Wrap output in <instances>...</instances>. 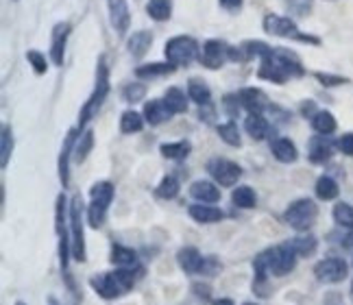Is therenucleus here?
I'll return each mask as SVG.
<instances>
[{
    "label": "nucleus",
    "instance_id": "nucleus-1",
    "mask_svg": "<svg viewBox=\"0 0 353 305\" xmlns=\"http://www.w3.org/2000/svg\"><path fill=\"white\" fill-rule=\"evenodd\" d=\"M305 75V68L299 59V55L290 48L275 46L273 52L260 61L257 68V79L275 83V86H286L290 79H301Z\"/></svg>",
    "mask_w": 353,
    "mask_h": 305
},
{
    "label": "nucleus",
    "instance_id": "nucleus-2",
    "mask_svg": "<svg viewBox=\"0 0 353 305\" xmlns=\"http://www.w3.org/2000/svg\"><path fill=\"white\" fill-rule=\"evenodd\" d=\"M112 92V81H110V66H107L105 57H99L97 63V81H94V90L88 96V101L81 107L79 114V131H85L90 120L101 112L103 103L107 101V96Z\"/></svg>",
    "mask_w": 353,
    "mask_h": 305
},
{
    "label": "nucleus",
    "instance_id": "nucleus-3",
    "mask_svg": "<svg viewBox=\"0 0 353 305\" xmlns=\"http://www.w3.org/2000/svg\"><path fill=\"white\" fill-rule=\"evenodd\" d=\"M135 270L131 268H116L114 273H97L90 277V286L101 299L114 301L125 297L135 286Z\"/></svg>",
    "mask_w": 353,
    "mask_h": 305
},
{
    "label": "nucleus",
    "instance_id": "nucleus-4",
    "mask_svg": "<svg viewBox=\"0 0 353 305\" xmlns=\"http://www.w3.org/2000/svg\"><path fill=\"white\" fill-rule=\"evenodd\" d=\"M116 197V188L112 181H97L90 188V205H88V223L90 227L99 229L105 225L107 212H110V205Z\"/></svg>",
    "mask_w": 353,
    "mask_h": 305
},
{
    "label": "nucleus",
    "instance_id": "nucleus-5",
    "mask_svg": "<svg viewBox=\"0 0 353 305\" xmlns=\"http://www.w3.org/2000/svg\"><path fill=\"white\" fill-rule=\"evenodd\" d=\"M85 203L81 194L70 199V238H72V257L85 262Z\"/></svg>",
    "mask_w": 353,
    "mask_h": 305
},
{
    "label": "nucleus",
    "instance_id": "nucleus-6",
    "mask_svg": "<svg viewBox=\"0 0 353 305\" xmlns=\"http://www.w3.org/2000/svg\"><path fill=\"white\" fill-rule=\"evenodd\" d=\"M260 259L264 262V266L270 275L286 277L296 268L299 255H296V251L292 248L290 242H283V244H277L273 248H266L264 253H260Z\"/></svg>",
    "mask_w": 353,
    "mask_h": 305
},
{
    "label": "nucleus",
    "instance_id": "nucleus-7",
    "mask_svg": "<svg viewBox=\"0 0 353 305\" xmlns=\"http://www.w3.org/2000/svg\"><path fill=\"white\" fill-rule=\"evenodd\" d=\"M164 57L172 66H190L201 57V46L190 35H174L164 44Z\"/></svg>",
    "mask_w": 353,
    "mask_h": 305
},
{
    "label": "nucleus",
    "instance_id": "nucleus-8",
    "mask_svg": "<svg viewBox=\"0 0 353 305\" xmlns=\"http://www.w3.org/2000/svg\"><path fill=\"white\" fill-rule=\"evenodd\" d=\"M319 216V205L312 199H296L292 201L286 212H283V220L290 225L294 231H307Z\"/></svg>",
    "mask_w": 353,
    "mask_h": 305
},
{
    "label": "nucleus",
    "instance_id": "nucleus-9",
    "mask_svg": "<svg viewBox=\"0 0 353 305\" xmlns=\"http://www.w3.org/2000/svg\"><path fill=\"white\" fill-rule=\"evenodd\" d=\"M232 57H234V46L227 44L225 39L214 37V39L203 41L199 61L203 68H208V70H221L227 61H232Z\"/></svg>",
    "mask_w": 353,
    "mask_h": 305
},
{
    "label": "nucleus",
    "instance_id": "nucleus-10",
    "mask_svg": "<svg viewBox=\"0 0 353 305\" xmlns=\"http://www.w3.org/2000/svg\"><path fill=\"white\" fill-rule=\"evenodd\" d=\"M208 173L221 188H234L242 177V166L225 157H214L208 161Z\"/></svg>",
    "mask_w": 353,
    "mask_h": 305
},
{
    "label": "nucleus",
    "instance_id": "nucleus-11",
    "mask_svg": "<svg viewBox=\"0 0 353 305\" xmlns=\"http://www.w3.org/2000/svg\"><path fill=\"white\" fill-rule=\"evenodd\" d=\"M262 29L266 35L281 39H299V35H301L296 22L290 16H279V13H266L262 20Z\"/></svg>",
    "mask_w": 353,
    "mask_h": 305
},
{
    "label": "nucleus",
    "instance_id": "nucleus-12",
    "mask_svg": "<svg viewBox=\"0 0 353 305\" xmlns=\"http://www.w3.org/2000/svg\"><path fill=\"white\" fill-rule=\"evenodd\" d=\"M314 275L321 284H341L349 275V264L343 257H325L314 266Z\"/></svg>",
    "mask_w": 353,
    "mask_h": 305
},
{
    "label": "nucleus",
    "instance_id": "nucleus-13",
    "mask_svg": "<svg viewBox=\"0 0 353 305\" xmlns=\"http://www.w3.org/2000/svg\"><path fill=\"white\" fill-rule=\"evenodd\" d=\"M79 135H81L79 127L68 129V133L63 137V144H61V150H59L57 170H59V181L63 188L70 186V157H74V146H77Z\"/></svg>",
    "mask_w": 353,
    "mask_h": 305
},
{
    "label": "nucleus",
    "instance_id": "nucleus-14",
    "mask_svg": "<svg viewBox=\"0 0 353 305\" xmlns=\"http://www.w3.org/2000/svg\"><path fill=\"white\" fill-rule=\"evenodd\" d=\"M72 26L70 22H57L52 26V33H50V61L52 66L61 68L65 61V46H68V37H70Z\"/></svg>",
    "mask_w": 353,
    "mask_h": 305
},
{
    "label": "nucleus",
    "instance_id": "nucleus-15",
    "mask_svg": "<svg viewBox=\"0 0 353 305\" xmlns=\"http://www.w3.org/2000/svg\"><path fill=\"white\" fill-rule=\"evenodd\" d=\"M107 11H110V24L116 35H127L131 26V9L127 0H107Z\"/></svg>",
    "mask_w": 353,
    "mask_h": 305
},
{
    "label": "nucleus",
    "instance_id": "nucleus-16",
    "mask_svg": "<svg viewBox=\"0 0 353 305\" xmlns=\"http://www.w3.org/2000/svg\"><path fill=\"white\" fill-rule=\"evenodd\" d=\"M236 94H238V101H240L242 109H247V114H262L264 109L270 107L266 92L260 88H242Z\"/></svg>",
    "mask_w": 353,
    "mask_h": 305
},
{
    "label": "nucleus",
    "instance_id": "nucleus-17",
    "mask_svg": "<svg viewBox=\"0 0 353 305\" xmlns=\"http://www.w3.org/2000/svg\"><path fill=\"white\" fill-rule=\"evenodd\" d=\"M336 142L330 140V135H314L307 142V159L312 164H325L334 155Z\"/></svg>",
    "mask_w": 353,
    "mask_h": 305
},
{
    "label": "nucleus",
    "instance_id": "nucleus-18",
    "mask_svg": "<svg viewBox=\"0 0 353 305\" xmlns=\"http://www.w3.org/2000/svg\"><path fill=\"white\" fill-rule=\"evenodd\" d=\"M190 197L196 203H219L221 201V188L216 181H208V179H196L190 184Z\"/></svg>",
    "mask_w": 353,
    "mask_h": 305
},
{
    "label": "nucleus",
    "instance_id": "nucleus-19",
    "mask_svg": "<svg viewBox=\"0 0 353 305\" xmlns=\"http://www.w3.org/2000/svg\"><path fill=\"white\" fill-rule=\"evenodd\" d=\"M176 264L185 275H201L203 273V264H205V257L201 255L199 248L194 246H183L176 253Z\"/></svg>",
    "mask_w": 353,
    "mask_h": 305
},
{
    "label": "nucleus",
    "instance_id": "nucleus-20",
    "mask_svg": "<svg viewBox=\"0 0 353 305\" xmlns=\"http://www.w3.org/2000/svg\"><path fill=\"white\" fill-rule=\"evenodd\" d=\"M188 214H190V218L194 220V223H201V225H214V223H221V220L225 218V212L221 210V207L210 205V203L190 205Z\"/></svg>",
    "mask_w": 353,
    "mask_h": 305
},
{
    "label": "nucleus",
    "instance_id": "nucleus-21",
    "mask_svg": "<svg viewBox=\"0 0 353 305\" xmlns=\"http://www.w3.org/2000/svg\"><path fill=\"white\" fill-rule=\"evenodd\" d=\"M142 116L146 120V124H151V127H159V124H164L172 118L170 109L166 107L164 99H151L146 101L144 107H142Z\"/></svg>",
    "mask_w": 353,
    "mask_h": 305
},
{
    "label": "nucleus",
    "instance_id": "nucleus-22",
    "mask_svg": "<svg viewBox=\"0 0 353 305\" xmlns=\"http://www.w3.org/2000/svg\"><path fill=\"white\" fill-rule=\"evenodd\" d=\"M151 46H153V33L146 31V29L133 31L127 37V52L131 55L133 59H142L144 55L151 50Z\"/></svg>",
    "mask_w": 353,
    "mask_h": 305
},
{
    "label": "nucleus",
    "instance_id": "nucleus-23",
    "mask_svg": "<svg viewBox=\"0 0 353 305\" xmlns=\"http://www.w3.org/2000/svg\"><path fill=\"white\" fill-rule=\"evenodd\" d=\"M176 70V66H172L170 61H153V63H142L133 70L135 79L140 81H151V79H159V77H168Z\"/></svg>",
    "mask_w": 353,
    "mask_h": 305
},
{
    "label": "nucleus",
    "instance_id": "nucleus-24",
    "mask_svg": "<svg viewBox=\"0 0 353 305\" xmlns=\"http://www.w3.org/2000/svg\"><path fill=\"white\" fill-rule=\"evenodd\" d=\"M270 152L281 164H294L299 159V150L290 137H275V140H270Z\"/></svg>",
    "mask_w": 353,
    "mask_h": 305
},
{
    "label": "nucleus",
    "instance_id": "nucleus-25",
    "mask_svg": "<svg viewBox=\"0 0 353 305\" xmlns=\"http://www.w3.org/2000/svg\"><path fill=\"white\" fill-rule=\"evenodd\" d=\"M112 264L116 268H131V270H138V264H140V259H138V253L133 251V248L129 246H122V244H114L112 246Z\"/></svg>",
    "mask_w": 353,
    "mask_h": 305
},
{
    "label": "nucleus",
    "instance_id": "nucleus-26",
    "mask_svg": "<svg viewBox=\"0 0 353 305\" xmlns=\"http://www.w3.org/2000/svg\"><path fill=\"white\" fill-rule=\"evenodd\" d=\"M244 131H247V135H251L255 142H262L266 140L270 124L264 118V114H247V118H244Z\"/></svg>",
    "mask_w": 353,
    "mask_h": 305
},
{
    "label": "nucleus",
    "instance_id": "nucleus-27",
    "mask_svg": "<svg viewBox=\"0 0 353 305\" xmlns=\"http://www.w3.org/2000/svg\"><path fill=\"white\" fill-rule=\"evenodd\" d=\"M188 96H190V101L196 103L199 107H208L212 105V90L205 81H201V79H190L188 81Z\"/></svg>",
    "mask_w": 353,
    "mask_h": 305
},
{
    "label": "nucleus",
    "instance_id": "nucleus-28",
    "mask_svg": "<svg viewBox=\"0 0 353 305\" xmlns=\"http://www.w3.org/2000/svg\"><path fill=\"white\" fill-rule=\"evenodd\" d=\"M188 101H190V96L181 90V88H168L164 92V103L166 107L170 109V114L176 116V114H185L188 112Z\"/></svg>",
    "mask_w": 353,
    "mask_h": 305
},
{
    "label": "nucleus",
    "instance_id": "nucleus-29",
    "mask_svg": "<svg viewBox=\"0 0 353 305\" xmlns=\"http://www.w3.org/2000/svg\"><path fill=\"white\" fill-rule=\"evenodd\" d=\"M310 124L319 135H332L338 129V122H336L334 114L327 112V109H319V112L310 118Z\"/></svg>",
    "mask_w": 353,
    "mask_h": 305
},
{
    "label": "nucleus",
    "instance_id": "nucleus-30",
    "mask_svg": "<svg viewBox=\"0 0 353 305\" xmlns=\"http://www.w3.org/2000/svg\"><path fill=\"white\" fill-rule=\"evenodd\" d=\"M273 48L275 46L266 44V41H262V39H244L240 44V50L244 52L247 61H251V59H260L262 61L264 57H268V55L273 52Z\"/></svg>",
    "mask_w": 353,
    "mask_h": 305
},
{
    "label": "nucleus",
    "instance_id": "nucleus-31",
    "mask_svg": "<svg viewBox=\"0 0 353 305\" xmlns=\"http://www.w3.org/2000/svg\"><path fill=\"white\" fill-rule=\"evenodd\" d=\"M190 150H192V144L188 140H179V142H164L159 146V152L164 159H170V161H181L190 155Z\"/></svg>",
    "mask_w": 353,
    "mask_h": 305
},
{
    "label": "nucleus",
    "instance_id": "nucleus-32",
    "mask_svg": "<svg viewBox=\"0 0 353 305\" xmlns=\"http://www.w3.org/2000/svg\"><path fill=\"white\" fill-rule=\"evenodd\" d=\"M146 16L155 22H168L172 18V0H146Z\"/></svg>",
    "mask_w": 353,
    "mask_h": 305
},
{
    "label": "nucleus",
    "instance_id": "nucleus-33",
    "mask_svg": "<svg viewBox=\"0 0 353 305\" xmlns=\"http://www.w3.org/2000/svg\"><path fill=\"white\" fill-rule=\"evenodd\" d=\"M144 124H146V120L140 112L127 109V112H122V116H120V133H125V135L140 133L144 129Z\"/></svg>",
    "mask_w": 353,
    "mask_h": 305
},
{
    "label": "nucleus",
    "instance_id": "nucleus-34",
    "mask_svg": "<svg viewBox=\"0 0 353 305\" xmlns=\"http://www.w3.org/2000/svg\"><path fill=\"white\" fill-rule=\"evenodd\" d=\"M232 203L240 210H253L257 207V194L251 186H238L232 192Z\"/></svg>",
    "mask_w": 353,
    "mask_h": 305
},
{
    "label": "nucleus",
    "instance_id": "nucleus-35",
    "mask_svg": "<svg viewBox=\"0 0 353 305\" xmlns=\"http://www.w3.org/2000/svg\"><path fill=\"white\" fill-rule=\"evenodd\" d=\"M216 133H219V137L234 148H240L242 146V135H240V129L236 120H227V122H221L219 127H216Z\"/></svg>",
    "mask_w": 353,
    "mask_h": 305
},
{
    "label": "nucleus",
    "instance_id": "nucleus-36",
    "mask_svg": "<svg viewBox=\"0 0 353 305\" xmlns=\"http://www.w3.org/2000/svg\"><path fill=\"white\" fill-rule=\"evenodd\" d=\"M292 244V248L296 251L299 257H310V255H314L316 253V248H319V240H316V235H312V233H303V235H296V238L288 240Z\"/></svg>",
    "mask_w": 353,
    "mask_h": 305
},
{
    "label": "nucleus",
    "instance_id": "nucleus-37",
    "mask_svg": "<svg viewBox=\"0 0 353 305\" xmlns=\"http://www.w3.org/2000/svg\"><path fill=\"white\" fill-rule=\"evenodd\" d=\"M314 192L321 201H334V199H338V194H341V188H338L336 179H332L330 175H323L316 179Z\"/></svg>",
    "mask_w": 353,
    "mask_h": 305
},
{
    "label": "nucleus",
    "instance_id": "nucleus-38",
    "mask_svg": "<svg viewBox=\"0 0 353 305\" xmlns=\"http://www.w3.org/2000/svg\"><path fill=\"white\" fill-rule=\"evenodd\" d=\"M92 148H94V131L92 129L81 131L79 140H77V146H74V161L83 164L90 157Z\"/></svg>",
    "mask_w": 353,
    "mask_h": 305
},
{
    "label": "nucleus",
    "instance_id": "nucleus-39",
    "mask_svg": "<svg viewBox=\"0 0 353 305\" xmlns=\"http://www.w3.org/2000/svg\"><path fill=\"white\" fill-rule=\"evenodd\" d=\"M11 152H13V131L9 124H3V129H0V168L3 170L9 166Z\"/></svg>",
    "mask_w": 353,
    "mask_h": 305
},
{
    "label": "nucleus",
    "instance_id": "nucleus-40",
    "mask_svg": "<svg viewBox=\"0 0 353 305\" xmlns=\"http://www.w3.org/2000/svg\"><path fill=\"white\" fill-rule=\"evenodd\" d=\"M179 188H181L179 179H176L174 175H166L159 181V186L155 188V194L164 201H172V199H176V194H179Z\"/></svg>",
    "mask_w": 353,
    "mask_h": 305
},
{
    "label": "nucleus",
    "instance_id": "nucleus-41",
    "mask_svg": "<svg viewBox=\"0 0 353 305\" xmlns=\"http://www.w3.org/2000/svg\"><path fill=\"white\" fill-rule=\"evenodd\" d=\"M146 92H148V88L138 79L133 83H127V86L122 88V101L129 103V105H135V103H140V101L146 99Z\"/></svg>",
    "mask_w": 353,
    "mask_h": 305
},
{
    "label": "nucleus",
    "instance_id": "nucleus-42",
    "mask_svg": "<svg viewBox=\"0 0 353 305\" xmlns=\"http://www.w3.org/2000/svg\"><path fill=\"white\" fill-rule=\"evenodd\" d=\"M332 216H334V223H336L338 227L353 229V205H351V203H345V201L336 203Z\"/></svg>",
    "mask_w": 353,
    "mask_h": 305
},
{
    "label": "nucleus",
    "instance_id": "nucleus-43",
    "mask_svg": "<svg viewBox=\"0 0 353 305\" xmlns=\"http://www.w3.org/2000/svg\"><path fill=\"white\" fill-rule=\"evenodd\" d=\"M26 61H29V66L33 68V72H35L37 77H42V75L48 72V59H46V55H44V52H39V50H35V48L26 50Z\"/></svg>",
    "mask_w": 353,
    "mask_h": 305
},
{
    "label": "nucleus",
    "instance_id": "nucleus-44",
    "mask_svg": "<svg viewBox=\"0 0 353 305\" xmlns=\"http://www.w3.org/2000/svg\"><path fill=\"white\" fill-rule=\"evenodd\" d=\"M286 9L290 16L296 18H305L314 9V0H286Z\"/></svg>",
    "mask_w": 353,
    "mask_h": 305
},
{
    "label": "nucleus",
    "instance_id": "nucleus-45",
    "mask_svg": "<svg viewBox=\"0 0 353 305\" xmlns=\"http://www.w3.org/2000/svg\"><path fill=\"white\" fill-rule=\"evenodd\" d=\"M314 79L321 83L323 88H341V86H347L349 79L347 77H341V75H330V72H314Z\"/></svg>",
    "mask_w": 353,
    "mask_h": 305
},
{
    "label": "nucleus",
    "instance_id": "nucleus-46",
    "mask_svg": "<svg viewBox=\"0 0 353 305\" xmlns=\"http://www.w3.org/2000/svg\"><path fill=\"white\" fill-rule=\"evenodd\" d=\"M336 148L343 152V155H347V157H353V131L351 133H345V135H341L336 140Z\"/></svg>",
    "mask_w": 353,
    "mask_h": 305
},
{
    "label": "nucleus",
    "instance_id": "nucleus-47",
    "mask_svg": "<svg viewBox=\"0 0 353 305\" xmlns=\"http://www.w3.org/2000/svg\"><path fill=\"white\" fill-rule=\"evenodd\" d=\"M223 105L227 107V114H229V118H236L238 116V112L242 109V105H240V101H238V94H227L225 96V101H223Z\"/></svg>",
    "mask_w": 353,
    "mask_h": 305
},
{
    "label": "nucleus",
    "instance_id": "nucleus-48",
    "mask_svg": "<svg viewBox=\"0 0 353 305\" xmlns=\"http://www.w3.org/2000/svg\"><path fill=\"white\" fill-rule=\"evenodd\" d=\"M223 270V264L219 259H216L214 255H210V257H205V264H203V273L201 275H210V277H214L216 273H221Z\"/></svg>",
    "mask_w": 353,
    "mask_h": 305
},
{
    "label": "nucleus",
    "instance_id": "nucleus-49",
    "mask_svg": "<svg viewBox=\"0 0 353 305\" xmlns=\"http://www.w3.org/2000/svg\"><path fill=\"white\" fill-rule=\"evenodd\" d=\"M219 7L227 13H238L244 7V0H219Z\"/></svg>",
    "mask_w": 353,
    "mask_h": 305
},
{
    "label": "nucleus",
    "instance_id": "nucleus-50",
    "mask_svg": "<svg viewBox=\"0 0 353 305\" xmlns=\"http://www.w3.org/2000/svg\"><path fill=\"white\" fill-rule=\"evenodd\" d=\"M192 293H194V297L201 299V301H210V297H212V288H210L208 284H192Z\"/></svg>",
    "mask_w": 353,
    "mask_h": 305
},
{
    "label": "nucleus",
    "instance_id": "nucleus-51",
    "mask_svg": "<svg viewBox=\"0 0 353 305\" xmlns=\"http://www.w3.org/2000/svg\"><path fill=\"white\" fill-rule=\"evenodd\" d=\"M316 112H319V109H316L314 101H303V103H301V116H303V118H312Z\"/></svg>",
    "mask_w": 353,
    "mask_h": 305
},
{
    "label": "nucleus",
    "instance_id": "nucleus-52",
    "mask_svg": "<svg viewBox=\"0 0 353 305\" xmlns=\"http://www.w3.org/2000/svg\"><path fill=\"white\" fill-rule=\"evenodd\" d=\"M343 246H345V248H353V229H349V233L345 235Z\"/></svg>",
    "mask_w": 353,
    "mask_h": 305
},
{
    "label": "nucleus",
    "instance_id": "nucleus-53",
    "mask_svg": "<svg viewBox=\"0 0 353 305\" xmlns=\"http://www.w3.org/2000/svg\"><path fill=\"white\" fill-rule=\"evenodd\" d=\"M212 305H236V303H234L232 299H225V297H221V299H216Z\"/></svg>",
    "mask_w": 353,
    "mask_h": 305
},
{
    "label": "nucleus",
    "instance_id": "nucleus-54",
    "mask_svg": "<svg viewBox=\"0 0 353 305\" xmlns=\"http://www.w3.org/2000/svg\"><path fill=\"white\" fill-rule=\"evenodd\" d=\"M242 305H257V303H251V301H249V303H242Z\"/></svg>",
    "mask_w": 353,
    "mask_h": 305
},
{
    "label": "nucleus",
    "instance_id": "nucleus-55",
    "mask_svg": "<svg viewBox=\"0 0 353 305\" xmlns=\"http://www.w3.org/2000/svg\"><path fill=\"white\" fill-rule=\"evenodd\" d=\"M16 305H26V303H22V301H18V303H16Z\"/></svg>",
    "mask_w": 353,
    "mask_h": 305
}]
</instances>
